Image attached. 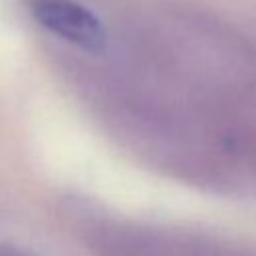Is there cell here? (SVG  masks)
<instances>
[{
    "label": "cell",
    "mask_w": 256,
    "mask_h": 256,
    "mask_svg": "<svg viewBox=\"0 0 256 256\" xmlns=\"http://www.w3.org/2000/svg\"><path fill=\"white\" fill-rule=\"evenodd\" d=\"M30 16L52 36L86 52H102L108 32L100 16L80 0H26Z\"/></svg>",
    "instance_id": "1"
},
{
    "label": "cell",
    "mask_w": 256,
    "mask_h": 256,
    "mask_svg": "<svg viewBox=\"0 0 256 256\" xmlns=\"http://www.w3.org/2000/svg\"><path fill=\"white\" fill-rule=\"evenodd\" d=\"M0 256H30V254L16 250V248H0Z\"/></svg>",
    "instance_id": "2"
}]
</instances>
